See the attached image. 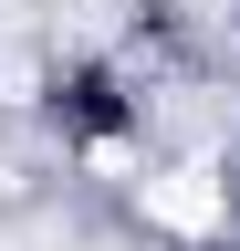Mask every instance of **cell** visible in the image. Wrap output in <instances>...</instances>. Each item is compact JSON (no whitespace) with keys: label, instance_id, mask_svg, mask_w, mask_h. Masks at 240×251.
<instances>
[{"label":"cell","instance_id":"1","mask_svg":"<svg viewBox=\"0 0 240 251\" xmlns=\"http://www.w3.org/2000/svg\"><path fill=\"white\" fill-rule=\"evenodd\" d=\"M136 209L157 220V230H177V241H209L230 220V188L209 178V168H146L136 178Z\"/></svg>","mask_w":240,"mask_h":251}]
</instances>
